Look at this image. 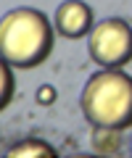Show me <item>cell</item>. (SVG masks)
<instances>
[{"mask_svg":"<svg viewBox=\"0 0 132 158\" xmlns=\"http://www.w3.org/2000/svg\"><path fill=\"white\" fill-rule=\"evenodd\" d=\"M90 56L106 69L132 61V29L124 19H106L90 34Z\"/></svg>","mask_w":132,"mask_h":158,"instance_id":"3957f363","label":"cell"},{"mask_svg":"<svg viewBox=\"0 0 132 158\" xmlns=\"http://www.w3.org/2000/svg\"><path fill=\"white\" fill-rule=\"evenodd\" d=\"M13 98V74L6 61H0V111L11 103Z\"/></svg>","mask_w":132,"mask_h":158,"instance_id":"8992f818","label":"cell"},{"mask_svg":"<svg viewBox=\"0 0 132 158\" xmlns=\"http://www.w3.org/2000/svg\"><path fill=\"white\" fill-rule=\"evenodd\" d=\"M53 50V29L37 8H16L0 21V56L19 69H35Z\"/></svg>","mask_w":132,"mask_h":158,"instance_id":"6da1fadb","label":"cell"},{"mask_svg":"<svg viewBox=\"0 0 132 158\" xmlns=\"http://www.w3.org/2000/svg\"><path fill=\"white\" fill-rule=\"evenodd\" d=\"M92 27V11L82 0H66L56 11V29L69 40H79Z\"/></svg>","mask_w":132,"mask_h":158,"instance_id":"277c9868","label":"cell"},{"mask_svg":"<svg viewBox=\"0 0 132 158\" xmlns=\"http://www.w3.org/2000/svg\"><path fill=\"white\" fill-rule=\"evenodd\" d=\"M8 158H24V156H37V158H53L56 150H53L48 142H40V140H24L19 145L8 148L6 150Z\"/></svg>","mask_w":132,"mask_h":158,"instance_id":"5b68a950","label":"cell"},{"mask_svg":"<svg viewBox=\"0 0 132 158\" xmlns=\"http://www.w3.org/2000/svg\"><path fill=\"white\" fill-rule=\"evenodd\" d=\"M37 98H40V100H53V90H40Z\"/></svg>","mask_w":132,"mask_h":158,"instance_id":"52a82bcc","label":"cell"},{"mask_svg":"<svg viewBox=\"0 0 132 158\" xmlns=\"http://www.w3.org/2000/svg\"><path fill=\"white\" fill-rule=\"evenodd\" d=\"M82 113L92 127L106 132L132 127V77L111 69L90 77L82 90Z\"/></svg>","mask_w":132,"mask_h":158,"instance_id":"7a4b0ae2","label":"cell"}]
</instances>
